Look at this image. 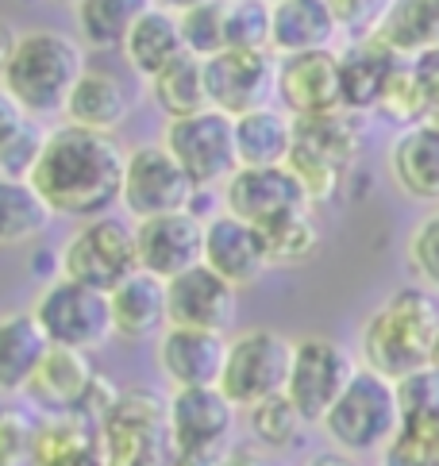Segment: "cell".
<instances>
[{
  "mask_svg": "<svg viewBox=\"0 0 439 466\" xmlns=\"http://www.w3.org/2000/svg\"><path fill=\"white\" fill-rule=\"evenodd\" d=\"M305 466H362V459H354V455H343V451H324V455H312Z\"/></svg>",
  "mask_w": 439,
  "mask_h": 466,
  "instance_id": "681fc988",
  "label": "cell"
},
{
  "mask_svg": "<svg viewBox=\"0 0 439 466\" xmlns=\"http://www.w3.org/2000/svg\"><path fill=\"white\" fill-rule=\"evenodd\" d=\"M378 116H385V120H393L397 127H413L420 120H432V105L424 89H420V81L413 74V62L401 58V66L393 70L390 86H385L382 101H378Z\"/></svg>",
  "mask_w": 439,
  "mask_h": 466,
  "instance_id": "8d00e7d4",
  "label": "cell"
},
{
  "mask_svg": "<svg viewBox=\"0 0 439 466\" xmlns=\"http://www.w3.org/2000/svg\"><path fill=\"white\" fill-rule=\"evenodd\" d=\"M278 105L293 120L343 108L340 51H305L278 58Z\"/></svg>",
  "mask_w": 439,
  "mask_h": 466,
  "instance_id": "e0dca14e",
  "label": "cell"
},
{
  "mask_svg": "<svg viewBox=\"0 0 439 466\" xmlns=\"http://www.w3.org/2000/svg\"><path fill=\"white\" fill-rule=\"evenodd\" d=\"M362 362L340 339L332 336H301L293 339V366H290V386L285 397L297 405V412L309 424H324L332 405L340 401V393L351 386V378L359 374Z\"/></svg>",
  "mask_w": 439,
  "mask_h": 466,
  "instance_id": "7c38bea8",
  "label": "cell"
},
{
  "mask_svg": "<svg viewBox=\"0 0 439 466\" xmlns=\"http://www.w3.org/2000/svg\"><path fill=\"white\" fill-rule=\"evenodd\" d=\"M46 351H50V339L39 328L36 312L31 309L0 312V397L27 393Z\"/></svg>",
  "mask_w": 439,
  "mask_h": 466,
  "instance_id": "cb8c5ba5",
  "label": "cell"
},
{
  "mask_svg": "<svg viewBox=\"0 0 439 466\" xmlns=\"http://www.w3.org/2000/svg\"><path fill=\"white\" fill-rule=\"evenodd\" d=\"M97 431L105 466H170L166 401H158L150 390L116 393V401L100 416Z\"/></svg>",
  "mask_w": 439,
  "mask_h": 466,
  "instance_id": "52a82bcc",
  "label": "cell"
},
{
  "mask_svg": "<svg viewBox=\"0 0 439 466\" xmlns=\"http://www.w3.org/2000/svg\"><path fill=\"white\" fill-rule=\"evenodd\" d=\"M216 466H270V462H266V451H262V447H250V443H235L231 451H228L224 459H220Z\"/></svg>",
  "mask_w": 439,
  "mask_h": 466,
  "instance_id": "7dc6e473",
  "label": "cell"
},
{
  "mask_svg": "<svg viewBox=\"0 0 439 466\" xmlns=\"http://www.w3.org/2000/svg\"><path fill=\"white\" fill-rule=\"evenodd\" d=\"M340 20L328 0H278L270 8V51L278 58L305 51H335Z\"/></svg>",
  "mask_w": 439,
  "mask_h": 466,
  "instance_id": "7402d4cb",
  "label": "cell"
},
{
  "mask_svg": "<svg viewBox=\"0 0 439 466\" xmlns=\"http://www.w3.org/2000/svg\"><path fill=\"white\" fill-rule=\"evenodd\" d=\"M31 466H105L97 424L86 416H46L39 424Z\"/></svg>",
  "mask_w": 439,
  "mask_h": 466,
  "instance_id": "f546056e",
  "label": "cell"
},
{
  "mask_svg": "<svg viewBox=\"0 0 439 466\" xmlns=\"http://www.w3.org/2000/svg\"><path fill=\"white\" fill-rule=\"evenodd\" d=\"M31 120V116L20 108V101L5 89V81H0V147H5L12 136H20L24 124Z\"/></svg>",
  "mask_w": 439,
  "mask_h": 466,
  "instance_id": "bcb514c9",
  "label": "cell"
},
{
  "mask_svg": "<svg viewBox=\"0 0 439 466\" xmlns=\"http://www.w3.org/2000/svg\"><path fill=\"white\" fill-rule=\"evenodd\" d=\"M135 251H139V270L170 281L205 262V220L193 208L135 220Z\"/></svg>",
  "mask_w": 439,
  "mask_h": 466,
  "instance_id": "2e32d148",
  "label": "cell"
},
{
  "mask_svg": "<svg viewBox=\"0 0 439 466\" xmlns=\"http://www.w3.org/2000/svg\"><path fill=\"white\" fill-rule=\"evenodd\" d=\"M155 0H81L74 8L77 35L89 51H120L128 31Z\"/></svg>",
  "mask_w": 439,
  "mask_h": 466,
  "instance_id": "d6a6232c",
  "label": "cell"
},
{
  "mask_svg": "<svg viewBox=\"0 0 439 466\" xmlns=\"http://www.w3.org/2000/svg\"><path fill=\"white\" fill-rule=\"evenodd\" d=\"M43 143H46V131H39V120H27L20 136H12L0 147V177H31L43 155Z\"/></svg>",
  "mask_w": 439,
  "mask_h": 466,
  "instance_id": "7bdbcfd3",
  "label": "cell"
},
{
  "mask_svg": "<svg viewBox=\"0 0 439 466\" xmlns=\"http://www.w3.org/2000/svg\"><path fill=\"white\" fill-rule=\"evenodd\" d=\"M209 105L243 116L278 101V55L274 51H220L205 58Z\"/></svg>",
  "mask_w": 439,
  "mask_h": 466,
  "instance_id": "5bb4252c",
  "label": "cell"
},
{
  "mask_svg": "<svg viewBox=\"0 0 439 466\" xmlns=\"http://www.w3.org/2000/svg\"><path fill=\"white\" fill-rule=\"evenodd\" d=\"M385 170L409 201L439 205V116L397 131L385 151Z\"/></svg>",
  "mask_w": 439,
  "mask_h": 466,
  "instance_id": "44dd1931",
  "label": "cell"
},
{
  "mask_svg": "<svg viewBox=\"0 0 439 466\" xmlns=\"http://www.w3.org/2000/svg\"><path fill=\"white\" fill-rule=\"evenodd\" d=\"M266 5H278V0H266Z\"/></svg>",
  "mask_w": 439,
  "mask_h": 466,
  "instance_id": "f5cc1de1",
  "label": "cell"
},
{
  "mask_svg": "<svg viewBox=\"0 0 439 466\" xmlns=\"http://www.w3.org/2000/svg\"><path fill=\"white\" fill-rule=\"evenodd\" d=\"M374 39L401 58H416L428 46H439V0H390Z\"/></svg>",
  "mask_w": 439,
  "mask_h": 466,
  "instance_id": "1f68e13d",
  "label": "cell"
},
{
  "mask_svg": "<svg viewBox=\"0 0 439 466\" xmlns=\"http://www.w3.org/2000/svg\"><path fill=\"white\" fill-rule=\"evenodd\" d=\"M86 70V46L66 31L39 27L20 35V46H15L0 81L31 120H46V116L66 112V101Z\"/></svg>",
  "mask_w": 439,
  "mask_h": 466,
  "instance_id": "3957f363",
  "label": "cell"
},
{
  "mask_svg": "<svg viewBox=\"0 0 439 466\" xmlns=\"http://www.w3.org/2000/svg\"><path fill=\"white\" fill-rule=\"evenodd\" d=\"M404 258H409L420 286H428V289L439 293V205L428 216H420L416 228L409 231Z\"/></svg>",
  "mask_w": 439,
  "mask_h": 466,
  "instance_id": "60d3db41",
  "label": "cell"
},
{
  "mask_svg": "<svg viewBox=\"0 0 439 466\" xmlns=\"http://www.w3.org/2000/svg\"><path fill=\"white\" fill-rule=\"evenodd\" d=\"M120 55H124V62L131 66L135 77L155 81L162 70H170L178 58L189 55V51H185V39H181L178 15L166 12V8H158V5H150V8L139 15V24L128 31Z\"/></svg>",
  "mask_w": 439,
  "mask_h": 466,
  "instance_id": "484cf974",
  "label": "cell"
},
{
  "mask_svg": "<svg viewBox=\"0 0 439 466\" xmlns=\"http://www.w3.org/2000/svg\"><path fill=\"white\" fill-rule=\"evenodd\" d=\"M158 143L178 158L181 170L189 174L197 193L224 189L235 177V170H240L235 116L220 112V108H205V112H193V116L166 120Z\"/></svg>",
  "mask_w": 439,
  "mask_h": 466,
  "instance_id": "8992f818",
  "label": "cell"
},
{
  "mask_svg": "<svg viewBox=\"0 0 439 466\" xmlns=\"http://www.w3.org/2000/svg\"><path fill=\"white\" fill-rule=\"evenodd\" d=\"M112 301V328L116 339L128 343H147L158 339L166 328H170V305H166V281L135 270L131 278H124L120 286L108 293Z\"/></svg>",
  "mask_w": 439,
  "mask_h": 466,
  "instance_id": "603a6c76",
  "label": "cell"
},
{
  "mask_svg": "<svg viewBox=\"0 0 439 466\" xmlns=\"http://www.w3.org/2000/svg\"><path fill=\"white\" fill-rule=\"evenodd\" d=\"M290 366H293V339H285L274 328H250L228 339V362L220 390L228 401L247 412L270 397L285 393L290 386Z\"/></svg>",
  "mask_w": 439,
  "mask_h": 466,
  "instance_id": "30bf717a",
  "label": "cell"
},
{
  "mask_svg": "<svg viewBox=\"0 0 439 466\" xmlns=\"http://www.w3.org/2000/svg\"><path fill=\"white\" fill-rule=\"evenodd\" d=\"M413 62V74L420 81V89H424L428 105H432V116H439V46H428V51H420Z\"/></svg>",
  "mask_w": 439,
  "mask_h": 466,
  "instance_id": "f6af8a7d",
  "label": "cell"
},
{
  "mask_svg": "<svg viewBox=\"0 0 439 466\" xmlns=\"http://www.w3.org/2000/svg\"><path fill=\"white\" fill-rule=\"evenodd\" d=\"M166 431H170V466H216L235 447L240 409L220 386L170 390Z\"/></svg>",
  "mask_w": 439,
  "mask_h": 466,
  "instance_id": "5b68a950",
  "label": "cell"
},
{
  "mask_svg": "<svg viewBox=\"0 0 439 466\" xmlns=\"http://www.w3.org/2000/svg\"><path fill=\"white\" fill-rule=\"evenodd\" d=\"M262 247H266V258L274 270H285V266H301L316 255L320 247V228L312 220V212H293V216H281V220L259 228Z\"/></svg>",
  "mask_w": 439,
  "mask_h": 466,
  "instance_id": "d590c367",
  "label": "cell"
},
{
  "mask_svg": "<svg viewBox=\"0 0 439 466\" xmlns=\"http://www.w3.org/2000/svg\"><path fill=\"white\" fill-rule=\"evenodd\" d=\"M55 5H70V8H77V5H81V0H55Z\"/></svg>",
  "mask_w": 439,
  "mask_h": 466,
  "instance_id": "816d5d0a",
  "label": "cell"
},
{
  "mask_svg": "<svg viewBox=\"0 0 439 466\" xmlns=\"http://www.w3.org/2000/svg\"><path fill=\"white\" fill-rule=\"evenodd\" d=\"M158 8H166V12H174V15H181V12H189V8H200V5H209V0H155Z\"/></svg>",
  "mask_w": 439,
  "mask_h": 466,
  "instance_id": "f907efd6",
  "label": "cell"
},
{
  "mask_svg": "<svg viewBox=\"0 0 439 466\" xmlns=\"http://www.w3.org/2000/svg\"><path fill=\"white\" fill-rule=\"evenodd\" d=\"M124 166L128 151H120L112 136L62 124L46 131L43 155L31 170V186L43 193V201L55 216L86 224L120 208Z\"/></svg>",
  "mask_w": 439,
  "mask_h": 466,
  "instance_id": "6da1fadb",
  "label": "cell"
},
{
  "mask_svg": "<svg viewBox=\"0 0 439 466\" xmlns=\"http://www.w3.org/2000/svg\"><path fill=\"white\" fill-rule=\"evenodd\" d=\"M370 131V116L366 112H351V108H335L324 116H309V120H297V147L335 162L340 170L351 174L354 158L362 155Z\"/></svg>",
  "mask_w": 439,
  "mask_h": 466,
  "instance_id": "f1b7e54d",
  "label": "cell"
},
{
  "mask_svg": "<svg viewBox=\"0 0 439 466\" xmlns=\"http://www.w3.org/2000/svg\"><path fill=\"white\" fill-rule=\"evenodd\" d=\"M247 428H250L255 447L285 455V451H293V447H301V440H305V431L312 424L297 412V405L290 401V397L278 393V397H270V401L247 409Z\"/></svg>",
  "mask_w": 439,
  "mask_h": 466,
  "instance_id": "e575fe53",
  "label": "cell"
},
{
  "mask_svg": "<svg viewBox=\"0 0 439 466\" xmlns=\"http://www.w3.org/2000/svg\"><path fill=\"white\" fill-rule=\"evenodd\" d=\"M50 220H55V212L43 201V193L31 186V177H0V251L39 239Z\"/></svg>",
  "mask_w": 439,
  "mask_h": 466,
  "instance_id": "4dcf8cb0",
  "label": "cell"
},
{
  "mask_svg": "<svg viewBox=\"0 0 439 466\" xmlns=\"http://www.w3.org/2000/svg\"><path fill=\"white\" fill-rule=\"evenodd\" d=\"M193 197H197V186L162 143H143L128 151L124 197H120V208L128 212V220L185 212L193 208Z\"/></svg>",
  "mask_w": 439,
  "mask_h": 466,
  "instance_id": "4fadbf2b",
  "label": "cell"
},
{
  "mask_svg": "<svg viewBox=\"0 0 439 466\" xmlns=\"http://www.w3.org/2000/svg\"><path fill=\"white\" fill-rule=\"evenodd\" d=\"M335 20H340V27L347 31L351 39H366L374 35L385 8H390V0H328Z\"/></svg>",
  "mask_w": 439,
  "mask_h": 466,
  "instance_id": "ee69618b",
  "label": "cell"
},
{
  "mask_svg": "<svg viewBox=\"0 0 439 466\" xmlns=\"http://www.w3.org/2000/svg\"><path fill=\"white\" fill-rule=\"evenodd\" d=\"M297 143V120L281 105H266L235 116L240 166H285Z\"/></svg>",
  "mask_w": 439,
  "mask_h": 466,
  "instance_id": "83f0119b",
  "label": "cell"
},
{
  "mask_svg": "<svg viewBox=\"0 0 439 466\" xmlns=\"http://www.w3.org/2000/svg\"><path fill=\"white\" fill-rule=\"evenodd\" d=\"M439 351V293L428 286H401L362 320L359 359L366 370H378L390 381L435 362Z\"/></svg>",
  "mask_w": 439,
  "mask_h": 466,
  "instance_id": "7a4b0ae2",
  "label": "cell"
},
{
  "mask_svg": "<svg viewBox=\"0 0 439 466\" xmlns=\"http://www.w3.org/2000/svg\"><path fill=\"white\" fill-rule=\"evenodd\" d=\"M131 93L116 74L108 70H86L81 81L74 86L70 101H66V124L100 131V136H112L131 120Z\"/></svg>",
  "mask_w": 439,
  "mask_h": 466,
  "instance_id": "4316f807",
  "label": "cell"
},
{
  "mask_svg": "<svg viewBox=\"0 0 439 466\" xmlns=\"http://www.w3.org/2000/svg\"><path fill=\"white\" fill-rule=\"evenodd\" d=\"M401 428H404V405L397 381H390L378 370H366V366H359V374L351 378V386L340 393V401L332 405L324 424H320V431L332 440L335 451L354 459L385 455L390 443L401 436Z\"/></svg>",
  "mask_w": 439,
  "mask_h": 466,
  "instance_id": "277c9868",
  "label": "cell"
},
{
  "mask_svg": "<svg viewBox=\"0 0 439 466\" xmlns=\"http://www.w3.org/2000/svg\"><path fill=\"white\" fill-rule=\"evenodd\" d=\"M205 266L220 278H228L235 289H247L262 281L266 270H274L266 258V247L255 224L240 220L235 212L220 208L205 220Z\"/></svg>",
  "mask_w": 439,
  "mask_h": 466,
  "instance_id": "ffe728a7",
  "label": "cell"
},
{
  "mask_svg": "<svg viewBox=\"0 0 439 466\" xmlns=\"http://www.w3.org/2000/svg\"><path fill=\"white\" fill-rule=\"evenodd\" d=\"M24 397L46 416H86V420L100 424V416L116 401V390L105 386V378L93 370L86 351L50 347Z\"/></svg>",
  "mask_w": 439,
  "mask_h": 466,
  "instance_id": "8fae6325",
  "label": "cell"
},
{
  "mask_svg": "<svg viewBox=\"0 0 439 466\" xmlns=\"http://www.w3.org/2000/svg\"><path fill=\"white\" fill-rule=\"evenodd\" d=\"M155 362L170 390L220 386L228 362V336L200 328H166L155 339Z\"/></svg>",
  "mask_w": 439,
  "mask_h": 466,
  "instance_id": "d6986e66",
  "label": "cell"
},
{
  "mask_svg": "<svg viewBox=\"0 0 439 466\" xmlns=\"http://www.w3.org/2000/svg\"><path fill=\"white\" fill-rule=\"evenodd\" d=\"M220 197L228 212L255 228H266L293 212H312L309 193L290 166H240Z\"/></svg>",
  "mask_w": 439,
  "mask_h": 466,
  "instance_id": "9a60e30c",
  "label": "cell"
},
{
  "mask_svg": "<svg viewBox=\"0 0 439 466\" xmlns=\"http://www.w3.org/2000/svg\"><path fill=\"white\" fill-rule=\"evenodd\" d=\"M266 0H228V51H270Z\"/></svg>",
  "mask_w": 439,
  "mask_h": 466,
  "instance_id": "f35d334b",
  "label": "cell"
},
{
  "mask_svg": "<svg viewBox=\"0 0 439 466\" xmlns=\"http://www.w3.org/2000/svg\"><path fill=\"white\" fill-rule=\"evenodd\" d=\"M150 101L166 116V120H178V116H193L205 112L209 105V81H205V58L185 55L178 58L170 70H162L155 81H147Z\"/></svg>",
  "mask_w": 439,
  "mask_h": 466,
  "instance_id": "836d02e7",
  "label": "cell"
},
{
  "mask_svg": "<svg viewBox=\"0 0 439 466\" xmlns=\"http://www.w3.org/2000/svg\"><path fill=\"white\" fill-rule=\"evenodd\" d=\"M404 420H439V366H424V370L409 374L397 381Z\"/></svg>",
  "mask_w": 439,
  "mask_h": 466,
  "instance_id": "b9f144b4",
  "label": "cell"
},
{
  "mask_svg": "<svg viewBox=\"0 0 439 466\" xmlns=\"http://www.w3.org/2000/svg\"><path fill=\"white\" fill-rule=\"evenodd\" d=\"M185 51L197 58H212L228 51V0H209L200 8H189L178 15Z\"/></svg>",
  "mask_w": 439,
  "mask_h": 466,
  "instance_id": "74e56055",
  "label": "cell"
},
{
  "mask_svg": "<svg viewBox=\"0 0 439 466\" xmlns=\"http://www.w3.org/2000/svg\"><path fill=\"white\" fill-rule=\"evenodd\" d=\"M39 328L46 331L50 347H70V351H100L112 336V301L105 289L81 286L74 278H50L46 286L39 289L36 305Z\"/></svg>",
  "mask_w": 439,
  "mask_h": 466,
  "instance_id": "ba28073f",
  "label": "cell"
},
{
  "mask_svg": "<svg viewBox=\"0 0 439 466\" xmlns=\"http://www.w3.org/2000/svg\"><path fill=\"white\" fill-rule=\"evenodd\" d=\"M170 328H200V331H231L240 316V289L220 278L212 266L197 262L193 270L166 281Z\"/></svg>",
  "mask_w": 439,
  "mask_h": 466,
  "instance_id": "ac0fdd59",
  "label": "cell"
},
{
  "mask_svg": "<svg viewBox=\"0 0 439 466\" xmlns=\"http://www.w3.org/2000/svg\"><path fill=\"white\" fill-rule=\"evenodd\" d=\"M20 35H24V31H15L5 15H0V74H5V66L12 62L15 46H20Z\"/></svg>",
  "mask_w": 439,
  "mask_h": 466,
  "instance_id": "c3c4849f",
  "label": "cell"
},
{
  "mask_svg": "<svg viewBox=\"0 0 439 466\" xmlns=\"http://www.w3.org/2000/svg\"><path fill=\"white\" fill-rule=\"evenodd\" d=\"M62 278H74L81 286L112 293L124 278L139 270V251H135V220L124 216H97L74 228V236L58 251Z\"/></svg>",
  "mask_w": 439,
  "mask_h": 466,
  "instance_id": "9c48e42d",
  "label": "cell"
},
{
  "mask_svg": "<svg viewBox=\"0 0 439 466\" xmlns=\"http://www.w3.org/2000/svg\"><path fill=\"white\" fill-rule=\"evenodd\" d=\"M401 55L390 51L382 39H351L347 51H340V77H343V108L351 112H378V101L390 86Z\"/></svg>",
  "mask_w": 439,
  "mask_h": 466,
  "instance_id": "d4e9b609",
  "label": "cell"
},
{
  "mask_svg": "<svg viewBox=\"0 0 439 466\" xmlns=\"http://www.w3.org/2000/svg\"><path fill=\"white\" fill-rule=\"evenodd\" d=\"M36 436L39 424L20 405H12V397H5L0 401V466H31Z\"/></svg>",
  "mask_w": 439,
  "mask_h": 466,
  "instance_id": "ab89813d",
  "label": "cell"
}]
</instances>
